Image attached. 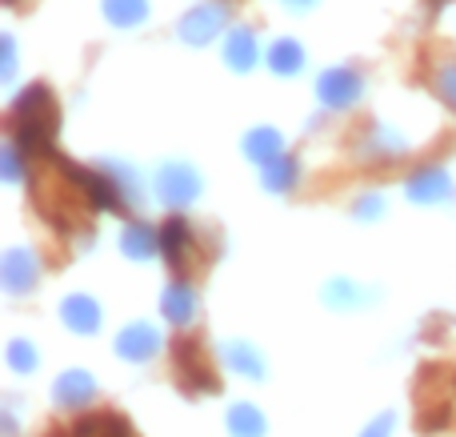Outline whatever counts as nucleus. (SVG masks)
<instances>
[{
	"mask_svg": "<svg viewBox=\"0 0 456 437\" xmlns=\"http://www.w3.org/2000/svg\"><path fill=\"white\" fill-rule=\"evenodd\" d=\"M173 366H176V390L189 393V398H200V393L216 390V374L205 366L200 345L192 342V337H176L173 342Z\"/></svg>",
	"mask_w": 456,
	"mask_h": 437,
	"instance_id": "obj_1",
	"label": "nucleus"
},
{
	"mask_svg": "<svg viewBox=\"0 0 456 437\" xmlns=\"http://www.w3.org/2000/svg\"><path fill=\"white\" fill-rule=\"evenodd\" d=\"M200 189H205L200 173H197L192 165H184V161H168V165L157 173L160 205H168V209H184V205H192V201L200 197Z\"/></svg>",
	"mask_w": 456,
	"mask_h": 437,
	"instance_id": "obj_2",
	"label": "nucleus"
},
{
	"mask_svg": "<svg viewBox=\"0 0 456 437\" xmlns=\"http://www.w3.org/2000/svg\"><path fill=\"white\" fill-rule=\"evenodd\" d=\"M364 96V77L356 69H329L316 77V101L329 112H345L353 109Z\"/></svg>",
	"mask_w": 456,
	"mask_h": 437,
	"instance_id": "obj_3",
	"label": "nucleus"
},
{
	"mask_svg": "<svg viewBox=\"0 0 456 437\" xmlns=\"http://www.w3.org/2000/svg\"><path fill=\"white\" fill-rule=\"evenodd\" d=\"M224 24H228V4H197L176 21V37H181L184 45L200 48V45H213L224 32Z\"/></svg>",
	"mask_w": 456,
	"mask_h": 437,
	"instance_id": "obj_4",
	"label": "nucleus"
},
{
	"mask_svg": "<svg viewBox=\"0 0 456 437\" xmlns=\"http://www.w3.org/2000/svg\"><path fill=\"white\" fill-rule=\"evenodd\" d=\"M404 197L417 201V205H436V201L456 197V185L444 169L425 165V169H412L409 173V181H404Z\"/></svg>",
	"mask_w": 456,
	"mask_h": 437,
	"instance_id": "obj_5",
	"label": "nucleus"
},
{
	"mask_svg": "<svg viewBox=\"0 0 456 437\" xmlns=\"http://www.w3.org/2000/svg\"><path fill=\"white\" fill-rule=\"evenodd\" d=\"M0 281H4V289L8 293H16V297L32 293L37 281H40L37 253H32V249H8V253L0 257Z\"/></svg>",
	"mask_w": 456,
	"mask_h": 437,
	"instance_id": "obj_6",
	"label": "nucleus"
},
{
	"mask_svg": "<svg viewBox=\"0 0 456 437\" xmlns=\"http://www.w3.org/2000/svg\"><path fill=\"white\" fill-rule=\"evenodd\" d=\"M157 353H160V334L152 326H144V321L125 326L117 334V358L133 361V366H144V361H152Z\"/></svg>",
	"mask_w": 456,
	"mask_h": 437,
	"instance_id": "obj_7",
	"label": "nucleus"
},
{
	"mask_svg": "<svg viewBox=\"0 0 456 437\" xmlns=\"http://www.w3.org/2000/svg\"><path fill=\"white\" fill-rule=\"evenodd\" d=\"M53 398H56V406H64V409H85L88 401L96 398V377L88 374V369H64L53 385Z\"/></svg>",
	"mask_w": 456,
	"mask_h": 437,
	"instance_id": "obj_8",
	"label": "nucleus"
},
{
	"mask_svg": "<svg viewBox=\"0 0 456 437\" xmlns=\"http://www.w3.org/2000/svg\"><path fill=\"white\" fill-rule=\"evenodd\" d=\"M197 309H200V301H197V289L189 285V281H173V285L160 293V313H165V321L168 326H192L197 321Z\"/></svg>",
	"mask_w": 456,
	"mask_h": 437,
	"instance_id": "obj_9",
	"label": "nucleus"
},
{
	"mask_svg": "<svg viewBox=\"0 0 456 437\" xmlns=\"http://www.w3.org/2000/svg\"><path fill=\"white\" fill-rule=\"evenodd\" d=\"M61 321L72 329V334L88 337V334H96V329H101L104 313H101V305H96L93 297L72 293V297H64V305H61Z\"/></svg>",
	"mask_w": 456,
	"mask_h": 437,
	"instance_id": "obj_10",
	"label": "nucleus"
},
{
	"mask_svg": "<svg viewBox=\"0 0 456 437\" xmlns=\"http://www.w3.org/2000/svg\"><path fill=\"white\" fill-rule=\"evenodd\" d=\"M260 61V45H256V32L252 29H232L224 37V64L232 72H252Z\"/></svg>",
	"mask_w": 456,
	"mask_h": 437,
	"instance_id": "obj_11",
	"label": "nucleus"
},
{
	"mask_svg": "<svg viewBox=\"0 0 456 437\" xmlns=\"http://www.w3.org/2000/svg\"><path fill=\"white\" fill-rule=\"evenodd\" d=\"M120 249H125V257H133V261H149V257L160 253V229H152V225H144V221H128L125 233H120Z\"/></svg>",
	"mask_w": 456,
	"mask_h": 437,
	"instance_id": "obj_12",
	"label": "nucleus"
},
{
	"mask_svg": "<svg viewBox=\"0 0 456 437\" xmlns=\"http://www.w3.org/2000/svg\"><path fill=\"white\" fill-rule=\"evenodd\" d=\"M192 225L184 221V217H168L165 225H160V253H165V261L173 265V269H181L184 265V249L192 245Z\"/></svg>",
	"mask_w": 456,
	"mask_h": 437,
	"instance_id": "obj_13",
	"label": "nucleus"
},
{
	"mask_svg": "<svg viewBox=\"0 0 456 437\" xmlns=\"http://www.w3.org/2000/svg\"><path fill=\"white\" fill-rule=\"evenodd\" d=\"M356 149L361 153H369V157H385V161H393V157H401L404 153V141H401V133H393V128H385L380 120H372L369 128H364V136H356Z\"/></svg>",
	"mask_w": 456,
	"mask_h": 437,
	"instance_id": "obj_14",
	"label": "nucleus"
},
{
	"mask_svg": "<svg viewBox=\"0 0 456 437\" xmlns=\"http://www.w3.org/2000/svg\"><path fill=\"white\" fill-rule=\"evenodd\" d=\"M284 153V136L276 133L273 125H260V128H252L248 136H244V157L252 161V165H260L265 169L268 161H276Z\"/></svg>",
	"mask_w": 456,
	"mask_h": 437,
	"instance_id": "obj_15",
	"label": "nucleus"
},
{
	"mask_svg": "<svg viewBox=\"0 0 456 437\" xmlns=\"http://www.w3.org/2000/svg\"><path fill=\"white\" fill-rule=\"evenodd\" d=\"M221 358H224V366L232 369V374H240V377H265V358L256 353V345H248V342H224L221 345Z\"/></svg>",
	"mask_w": 456,
	"mask_h": 437,
	"instance_id": "obj_16",
	"label": "nucleus"
},
{
	"mask_svg": "<svg viewBox=\"0 0 456 437\" xmlns=\"http://www.w3.org/2000/svg\"><path fill=\"white\" fill-rule=\"evenodd\" d=\"M268 69L276 72V77H297L300 69H305V48H300V40L292 37H281L273 48H268Z\"/></svg>",
	"mask_w": 456,
	"mask_h": 437,
	"instance_id": "obj_17",
	"label": "nucleus"
},
{
	"mask_svg": "<svg viewBox=\"0 0 456 437\" xmlns=\"http://www.w3.org/2000/svg\"><path fill=\"white\" fill-rule=\"evenodd\" d=\"M101 12L112 29H136L149 21V0H104Z\"/></svg>",
	"mask_w": 456,
	"mask_h": 437,
	"instance_id": "obj_18",
	"label": "nucleus"
},
{
	"mask_svg": "<svg viewBox=\"0 0 456 437\" xmlns=\"http://www.w3.org/2000/svg\"><path fill=\"white\" fill-rule=\"evenodd\" d=\"M224 425H228V437H265V414L256 406H248V401L228 406Z\"/></svg>",
	"mask_w": 456,
	"mask_h": 437,
	"instance_id": "obj_19",
	"label": "nucleus"
},
{
	"mask_svg": "<svg viewBox=\"0 0 456 437\" xmlns=\"http://www.w3.org/2000/svg\"><path fill=\"white\" fill-rule=\"evenodd\" d=\"M260 181H265L268 193H289V189H297V181H300L297 157H284V153H281L276 161H268L265 173H260Z\"/></svg>",
	"mask_w": 456,
	"mask_h": 437,
	"instance_id": "obj_20",
	"label": "nucleus"
},
{
	"mask_svg": "<svg viewBox=\"0 0 456 437\" xmlns=\"http://www.w3.org/2000/svg\"><path fill=\"white\" fill-rule=\"evenodd\" d=\"M8 366L16 369V374H28V369H37V350H32V342H8Z\"/></svg>",
	"mask_w": 456,
	"mask_h": 437,
	"instance_id": "obj_21",
	"label": "nucleus"
},
{
	"mask_svg": "<svg viewBox=\"0 0 456 437\" xmlns=\"http://www.w3.org/2000/svg\"><path fill=\"white\" fill-rule=\"evenodd\" d=\"M324 297H329L332 309H345V305H361V289L353 285V281H332L329 289H324Z\"/></svg>",
	"mask_w": 456,
	"mask_h": 437,
	"instance_id": "obj_22",
	"label": "nucleus"
},
{
	"mask_svg": "<svg viewBox=\"0 0 456 437\" xmlns=\"http://www.w3.org/2000/svg\"><path fill=\"white\" fill-rule=\"evenodd\" d=\"M433 88H436V96L456 112V64H441V69H436Z\"/></svg>",
	"mask_w": 456,
	"mask_h": 437,
	"instance_id": "obj_23",
	"label": "nucleus"
},
{
	"mask_svg": "<svg viewBox=\"0 0 456 437\" xmlns=\"http://www.w3.org/2000/svg\"><path fill=\"white\" fill-rule=\"evenodd\" d=\"M0 161H4V177H8V181H20V177H24V153L16 149L12 141L0 149Z\"/></svg>",
	"mask_w": 456,
	"mask_h": 437,
	"instance_id": "obj_24",
	"label": "nucleus"
},
{
	"mask_svg": "<svg viewBox=\"0 0 456 437\" xmlns=\"http://www.w3.org/2000/svg\"><path fill=\"white\" fill-rule=\"evenodd\" d=\"M452 425V409L449 406H436V409H428L425 417H420V430L425 433H441V430H449Z\"/></svg>",
	"mask_w": 456,
	"mask_h": 437,
	"instance_id": "obj_25",
	"label": "nucleus"
},
{
	"mask_svg": "<svg viewBox=\"0 0 456 437\" xmlns=\"http://www.w3.org/2000/svg\"><path fill=\"white\" fill-rule=\"evenodd\" d=\"M101 437H136L133 433V422H125L120 414H104V430Z\"/></svg>",
	"mask_w": 456,
	"mask_h": 437,
	"instance_id": "obj_26",
	"label": "nucleus"
},
{
	"mask_svg": "<svg viewBox=\"0 0 456 437\" xmlns=\"http://www.w3.org/2000/svg\"><path fill=\"white\" fill-rule=\"evenodd\" d=\"M101 430H104V414H88L72 425V437H101Z\"/></svg>",
	"mask_w": 456,
	"mask_h": 437,
	"instance_id": "obj_27",
	"label": "nucleus"
},
{
	"mask_svg": "<svg viewBox=\"0 0 456 437\" xmlns=\"http://www.w3.org/2000/svg\"><path fill=\"white\" fill-rule=\"evenodd\" d=\"M0 53H4V64H0V80H12V77H16V45H12V37L0 40Z\"/></svg>",
	"mask_w": 456,
	"mask_h": 437,
	"instance_id": "obj_28",
	"label": "nucleus"
},
{
	"mask_svg": "<svg viewBox=\"0 0 456 437\" xmlns=\"http://www.w3.org/2000/svg\"><path fill=\"white\" fill-rule=\"evenodd\" d=\"M353 213L361 217V221H372V217H380V197H361L353 205Z\"/></svg>",
	"mask_w": 456,
	"mask_h": 437,
	"instance_id": "obj_29",
	"label": "nucleus"
},
{
	"mask_svg": "<svg viewBox=\"0 0 456 437\" xmlns=\"http://www.w3.org/2000/svg\"><path fill=\"white\" fill-rule=\"evenodd\" d=\"M393 422H396L393 414H380L377 422H372V425H369V430H364L361 437H388V433H393Z\"/></svg>",
	"mask_w": 456,
	"mask_h": 437,
	"instance_id": "obj_30",
	"label": "nucleus"
},
{
	"mask_svg": "<svg viewBox=\"0 0 456 437\" xmlns=\"http://www.w3.org/2000/svg\"><path fill=\"white\" fill-rule=\"evenodd\" d=\"M425 4H428V12L436 16V12H441V8H444V4H449V0H425Z\"/></svg>",
	"mask_w": 456,
	"mask_h": 437,
	"instance_id": "obj_31",
	"label": "nucleus"
},
{
	"mask_svg": "<svg viewBox=\"0 0 456 437\" xmlns=\"http://www.w3.org/2000/svg\"><path fill=\"white\" fill-rule=\"evenodd\" d=\"M284 4H289V8H313L316 0H284Z\"/></svg>",
	"mask_w": 456,
	"mask_h": 437,
	"instance_id": "obj_32",
	"label": "nucleus"
}]
</instances>
